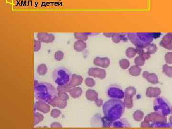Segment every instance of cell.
Returning <instances> with one entry per match:
<instances>
[{
	"instance_id": "1",
	"label": "cell",
	"mask_w": 172,
	"mask_h": 129,
	"mask_svg": "<svg viewBox=\"0 0 172 129\" xmlns=\"http://www.w3.org/2000/svg\"><path fill=\"white\" fill-rule=\"evenodd\" d=\"M125 108L124 103L120 100L113 99L105 102L102 109L104 116L114 122L122 117Z\"/></svg>"
},
{
	"instance_id": "2",
	"label": "cell",
	"mask_w": 172,
	"mask_h": 129,
	"mask_svg": "<svg viewBox=\"0 0 172 129\" xmlns=\"http://www.w3.org/2000/svg\"><path fill=\"white\" fill-rule=\"evenodd\" d=\"M57 90L50 83L34 81V96L37 100L48 102L58 96Z\"/></svg>"
},
{
	"instance_id": "3",
	"label": "cell",
	"mask_w": 172,
	"mask_h": 129,
	"mask_svg": "<svg viewBox=\"0 0 172 129\" xmlns=\"http://www.w3.org/2000/svg\"><path fill=\"white\" fill-rule=\"evenodd\" d=\"M52 78L58 86H66L71 81L72 75L66 68L58 67L53 71Z\"/></svg>"
},
{
	"instance_id": "4",
	"label": "cell",
	"mask_w": 172,
	"mask_h": 129,
	"mask_svg": "<svg viewBox=\"0 0 172 129\" xmlns=\"http://www.w3.org/2000/svg\"><path fill=\"white\" fill-rule=\"evenodd\" d=\"M83 81V79L81 76L77 75L76 74H73L71 81L69 84L66 86H60L57 87L58 92H69L72 88H74L76 86H80Z\"/></svg>"
},
{
	"instance_id": "5",
	"label": "cell",
	"mask_w": 172,
	"mask_h": 129,
	"mask_svg": "<svg viewBox=\"0 0 172 129\" xmlns=\"http://www.w3.org/2000/svg\"><path fill=\"white\" fill-rule=\"evenodd\" d=\"M136 89L134 87H128L124 91V97L123 103L125 107L130 109L134 106V97L136 94Z\"/></svg>"
},
{
	"instance_id": "6",
	"label": "cell",
	"mask_w": 172,
	"mask_h": 129,
	"mask_svg": "<svg viewBox=\"0 0 172 129\" xmlns=\"http://www.w3.org/2000/svg\"><path fill=\"white\" fill-rule=\"evenodd\" d=\"M144 120L150 124H161L167 123L166 116L157 111L152 112L146 116Z\"/></svg>"
},
{
	"instance_id": "7",
	"label": "cell",
	"mask_w": 172,
	"mask_h": 129,
	"mask_svg": "<svg viewBox=\"0 0 172 129\" xmlns=\"http://www.w3.org/2000/svg\"><path fill=\"white\" fill-rule=\"evenodd\" d=\"M154 109L155 111L160 112L165 116L171 113V109L168 104L162 98L155 100L154 102Z\"/></svg>"
},
{
	"instance_id": "8",
	"label": "cell",
	"mask_w": 172,
	"mask_h": 129,
	"mask_svg": "<svg viewBox=\"0 0 172 129\" xmlns=\"http://www.w3.org/2000/svg\"><path fill=\"white\" fill-rule=\"evenodd\" d=\"M108 95L112 99L122 100L124 97V92L116 87H110L107 91Z\"/></svg>"
},
{
	"instance_id": "9",
	"label": "cell",
	"mask_w": 172,
	"mask_h": 129,
	"mask_svg": "<svg viewBox=\"0 0 172 129\" xmlns=\"http://www.w3.org/2000/svg\"><path fill=\"white\" fill-rule=\"evenodd\" d=\"M87 74L90 76L101 79H104L106 76V72L105 70L98 67L90 68L87 71Z\"/></svg>"
},
{
	"instance_id": "10",
	"label": "cell",
	"mask_w": 172,
	"mask_h": 129,
	"mask_svg": "<svg viewBox=\"0 0 172 129\" xmlns=\"http://www.w3.org/2000/svg\"><path fill=\"white\" fill-rule=\"evenodd\" d=\"M160 45L167 50H172V33L166 34L160 41Z\"/></svg>"
},
{
	"instance_id": "11",
	"label": "cell",
	"mask_w": 172,
	"mask_h": 129,
	"mask_svg": "<svg viewBox=\"0 0 172 129\" xmlns=\"http://www.w3.org/2000/svg\"><path fill=\"white\" fill-rule=\"evenodd\" d=\"M36 110L43 113H48L50 111V107L49 104L46 103V102L43 100H38L36 103L34 105V111H36Z\"/></svg>"
},
{
	"instance_id": "12",
	"label": "cell",
	"mask_w": 172,
	"mask_h": 129,
	"mask_svg": "<svg viewBox=\"0 0 172 129\" xmlns=\"http://www.w3.org/2000/svg\"><path fill=\"white\" fill-rule=\"evenodd\" d=\"M37 38L41 42L45 43H52L55 39V36L53 34L48 33H38Z\"/></svg>"
},
{
	"instance_id": "13",
	"label": "cell",
	"mask_w": 172,
	"mask_h": 129,
	"mask_svg": "<svg viewBox=\"0 0 172 129\" xmlns=\"http://www.w3.org/2000/svg\"><path fill=\"white\" fill-rule=\"evenodd\" d=\"M94 64L96 66L101 67L104 69L107 68L110 66V59L108 57H97L94 59L93 61Z\"/></svg>"
},
{
	"instance_id": "14",
	"label": "cell",
	"mask_w": 172,
	"mask_h": 129,
	"mask_svg": "<svg viewBox=\"0 0 172 129\" xmlns=\"http://www.w3.org/2000/svg\"><path fill=\"white\" fill-rule=\"evenodd\" d=\"M53 107H57L60 109H64L67 106V100H64L57 96L54 99L48 102Z\"/></svg>"
},
{
	"instance_id": "15",
	"label": "cell",
	"mask_w": 172,
	"mask_h": 129,
	"mask_svg": "<svg viewBox=\"0 0 172 129\" xmlns=\"http://www.w3.org/2000/svg\"><path fill=\"white\" fill-rule=\"evenodd\" d=\"M143 76L147 81L152 84H156L159 83V79L156 74L153 73H149L147 71H143Z\"/></svg>"
},
{
	"instance_id": "16",
	"label": "cell",
	"mask_w": 172,
	"mask_h": 129,
	"mask_svg": "<svg viewBox=\"0 0 172 129\" xmlns=\"http://www.w3.org/2000/svg\"><path fill=\"white\" fill-rule=\"evenodd\" d=\"M161 94V90L159 88L149 87L146 91V96L148 97L152 98L159 96Z\"/></svg>"
},
{
	"instance_id": "17",
	"label": "cell",
	"mask_w": 172,
	"mask_h": 129,
	"mask_svg": "<svg viewBox=\"0 0 172 129\" xmlns=\"http://www.w3.org/2000/svg\"><path fill=\"white\" fill-rule=\"evenodd\" d=\"M87 43L85 41L78 40L74 44V48L76 51L80 52L85 50L87 48Z\"/></svg>"
},
{
	"instance_id": "18",
	"label": "cell",
	"mask_w": 172,
	"mask_h": 129,
	"mask_svg": "<svg viewBox=\"0 0 172 129\" xmlns=\"http://www.w3.org/2000/svg\"><path fill=\"white\" fill-rule=\"evenodd\" d=\"M98 93L95 90H88L86 92V98L87 100L92 102H94L98 99Z\"/></svg>"
},
{
	"instance_id": "19",
	"label": "cell",
	"mask_w": 172,
	"mask_h": 129,
	"mask_svg": "<svg viewBox=\"0 0 172 129\" xmlns=\"http://www.w3.org/2000/svg\"><path fill=\"white\" fill-rule=\"evenodd\" d=\"M142 69L140 67L134 65L129 69V73L130 75L134 76H139L142 72Z\"/></svg>"
},
{
	"instance_id": "20",
	"label": "cell",
	"mask_w": 172,
	"mask_h": 129,
	"mask_svg": "<svg viewBox=\"0 0 172 129\" xmlns=\"http://www.w3.org/2000/svg\"><path fill=\"white\" fill-rule=\"evenodd\" d=\"M69 93L73 98H78L82 95V88L80 87H74L70 90Z\"/></svg>"
},
{
	"instance_id": "21",
	"label": "cell",
	"mask_w": 172,
	"mask_h": 129,
	"mask_svg": "<svg viewBox=\"0 0 172 129\" xmlns=\"http://www.w3.org/2000/svg\"><path fill=\"white\" fill-rule=\"evenodd\" d=\"M132 116L135 121H141L144 118V113L141 110H137L134 112Z\"/></svg>"
},
{
	"instance_id": "22",
	"label": "cell",
	"mask_w": 172,
	"mask_h": 129,
	"mask_svg": "<svg viewBox=\"0 0 172 129\" xmlns=\"http://www.w3.org/2000/svg\"><path fill=\"white\" fill-rule=\"evenodd\" d=\"M163 72L166 76L170 78H172V67L168 65V64H164L162 67Z\"/></svg>"
},
{
	"instance_id": "23",
	"label": "cell",
	"mask_w": 172,
	"mask_h": 129,
	"mask_svg": "<svg viewBox=\"0 0 172 129\" xmlns=\"http://www.w3.org/2000/svg\"><path fill=\"white\" fill-rule=\"evenodd\" d=\"M136 54V49L132 47L128 48L125 51V55L129 58H134Z\"/></svg>"
},
{
	"instance_id": "24",
	"label": "cell",
	"mask_w": 172,
	"mask_h": 129,
	"mask_svg": "<svg viewBox=\"0 0 172 129\" xmlns=\"http://www.w3.org/2000/svg\"><path fill=\"white\" fill-rule=\"evenodd\" d=\"M48 72V67L45 64H39L37 68V72L40 75H45Z\"/></svg>"
},
{
	"instance_id": "25",
	"label": "cell",
	"mask_w": 172,
	"mask_h": 129,
	"mask_svg": "<svg viewBox=\"0 0 172 129\" xmlns=\"http://www.w3.org/2000/svg\"><path fill=\"white\" fill-rule=\"evenodd\" d=\"M74 37L78 40L85 41L88 39V36L86 33H74Z\"/></svg>"
},
{
	"instance_id": "26",
	"label": "cell",
	"mask_w": 172,
	"mask_h": 129,
	"mask_svg": "<svg viewBox=\"0 0 172 129\" xmlns=\"http://www.w3.org/2000/svg\"><path fill=\"white\" fill-rule=\"evenodd\" d=\"M147 52L150 55L155 54L157 51L158 48L155 43H151L146 47Z\"/></svg>"
},
{
	"instance_id": "27",
	"label": "cell",
	"mask_w": 172,
	"mask_h": 129,
	"mask_svg": "<svg viewBox=\"0 0 172 129\" xmlns=\"http://www.w3.org/2000/svg\"><path fill=\"white\" fill-rule=\"evenodd\" d=\"M119 64L122 69H128L130 67V61L127 59H120L119 61Z\"/></svg>"
},
{
	"instance_id": "28",
	"label": "cell",
	"mask_w": 172,
	"mask_h": 129,
	"mask_svg": "<svg viewBox=\"0 0 172 129\" xmlns=\"http://www.w3.org/2000/svg\"><path fill=\"white\" fill-rule=\"evenodd\" d=\"M111 39L114 43H120V41L123 39V36L120 34H113V36H111Z\"/></svg>"
},
{
	"instance_id": "29",
	"label": "cell",
	"mask_w": 172,
	"mask_h": 129,
	"mask_svg": "<svg viewBox=\"0 0 172 129\" xmlns=\"http://www.w3.org/2000/svg\"><path fill=\"white\" fill-rule=\"evenodd\" d=\"M44 119V116L38 112L35 111L34 113V125H37V124L42 121Z\"/></svg>"
},
{
	"instance_id": "30",
	"label": "cell",
	"mask_w": 172,
	"mask_h": 129,
	"mask_svg": "<svg viewBox=\"0 0 172 129\" xmlns=\"http://www.w3.org/2000/svg\"><path fill=\"white\" fill-rule=\"evenodd\" d=\"M145 63V60H144L140 55H138L134 59V64L135 65L139 66V67H142L144 65Z\"/></svg>"
},
{
	"instance_id": "31",
	"label": "cell",
	"mask_w": 172,
	"mask_h": 129,
	"mask_svg": "<svg viewBox=\"0 0 172 129\" xmlns=\"http://www.w3.org/2000/svg\"><path fill=\"white\" fill-rule=\"evenodd\" d=\"M101 122L102 123V126L103 127H105V128H108L111 126L113 123V121H110L107 118H106L105 116L104 117L102 118H101Z\"/></svg>"
},
{
	"instance_id": "32",
	"label": "cell",
	"mask_w": 172,
	"mask_h": 129,
	"mask_svg": "<svg viewBox=\"0 0 172 129\" xmlns=\"http://www.w3.org/2000/svg\"><path fill=\"white\" fill-rule=\"evenodd\" d=\"M85 82L86 86L89 87V88H92L95 86L96 84L95 81H94V79L91 78H86Z\"/></svg>"
},
{
	"instance_id": "33",
	"label": "cell",
	"mask_w": 172,
	"mask_h": 129,
	"mask_svg": "<svg viewBox=\"0 0 172 129\" xmlns=\"http://www.w3.org/2000/svg\"><path fill=\"white\" fill-rule=\"evenodd\" d=\"M164 59L167 64H172V52L166 53Z\"/></svg>"
},
{
	"instance_id": "34",
	"label": "cell",
	"mask_w": 172,
	"mask_h": 129,
	"mask_svg": "<svg viewBox=\"0 0 172 129\" xmlns=\"http://www.w3.org/2000/svg\"><path fill=\"white\" fill-rule=\"evenodd\" d=\"M64 57V54L61 51H57L55 54V58L56 60L58 61H61L62 59H63Z\"/></svg>"
},
{
	"instance_id": "35",
	"label": "cell",
	"mask_w": 172,
	"mask_h": 129,
	"mask_svg": "<svg viewBox=\"0 0 172 129\" xmlns=\"http://www.w3.org/2000/svg\"><path fill=\"white\" fill-rule=\"evenodd\" d=\"M60 114H61L60 111L59 109H52L50 113L51 116L53 118H57L59 117Z\"/></svg>"
},
{
	"instance_id": "36",
	"label": "cell",
	"mask_w": 172,
	"mask_h": 129,
	"mask_svg": "<svg viewBox=\"0 0 172 129\" xmlns=\"http://www.w3.org/2000/svg\"><path fill=\"white\" fill-rule=\"evenodd\" d=\"M41 41L39 40H34V51L38 52L39 51L41 47Z\"/></svg>"
},
{
	"instance_id": "37",
	"label": "cell",
	"mask_w": 172,
	"mask_h": 129,
	"mask_svg": "<svg viewBox=\"0 0 172 129\" xmlns=\"http://www.w3.org/2000/svg\"><path fill=\"white\" fill-rule=\"evenodd\" d=\"M58 96L64 100H68L69 99V96L66 92H58Z\"/></svg>"
},
{
	"instance_id": "38",
	"label": "cell",
	"mask_w": 172,
	"mask_h": 129,
	"mask_svg": "<svg viewBox=\"0 0 172 129\" xmlns=\"http://www.w3.org/2000/svg\"><path fill=\"white\" fill-rule=\"evenodd\" d=\"M141 127L142 128H151V124L144 120V121L141 124Z\"/></svg>"
},
{
	"instance_id": "39",
	"label": "cell",
	"mask_w": 172,
	"mask_h": 129,
	"mask_svg": "<svg viewBox=\"0 0 172 129\" xmlns=\"http://www.w3.org/2000/svg\"><path fill=\"white\" fill-rule=\"evenodd\" d=\"M113 127L115 128H120V127H123L124 125V124L122 123V122H120V121H115L113 123Z\"/></svg>"
},
{
	"instance_id": "40",
	"label": "cell",
	"mask_w": 172,
	"mask_h": 129,
	"mask_svg": "<svg viewBox=\"0 0 172 129\" xmlns=\"http://www.w3.org/2000/svg\"><path fill=\"white\" fill-rule=\"evenodd\" d=\"M151 55L148 53L147 52H144V53H143L140 56L142 57L144 60H146L151 58Z\"/></svg>"
},
{
	"instance_id": "41",
	"label": "cell",
	"mask_w": 172,
	"mask_h": 129,
	"mask_svg": "<svg viewBox=\"0 0 172 129\" xmlns=\"http://www.w3.org/2000/svg\"><path fill=\"white\" fill-rule=\"evenodd\" d=\"M136 51L137 54L139 55H141L143 53H144V51L143 48L141 47H136Z\"/></svg>"
},
{
	"instance_id": "42",
	"label": "cell",
	"mask_w": 172,
	"mask_h": 129,
	"mask_svg": "<svg viewBox=\"0 0 172 129\" xmlns=\"http://www.w3.org/2000/svg\"><path fill=\"white\" fill-rule=\"evenodd\" d=\"M94 102L95 103L96 105L99 107H101L103 104V100H102L101 99H97Z\"/></svg>"
},
{
	"instance_id": "43",
	"label": "cell",
	"mask_w": 172,
	"mask_h": 129,
	"mask_svg": "<svg viewBox=\"0 0 172 129\" xmlns=\"http://www.w3.org/2000/svg\"><path fill=\"white\" fill-rule=\"evenodd\" d=\"M51 128H61L62 127V125L59 123H57V122H55V123H52L51 124Z\"/></svg>"
},
{
	"instance_id": "44",
	"label": "cell",
	"mask_w": 172,
	"mask_h": 129,
	"mask_svg": "<svg viewBox=\"0 0 172 129\" xmlns=\"http://www.w3.org/2000/svg\"><path fill=\"white\" fill-rule=\"evenodd\" d=\"M113 33H104L103 35L107 37H111L113 36Z\"/></svg>"
},
{
	"instance_id": "45",
	"label": "cell",
	"mask_w": 172,
	"mask_h": 129,
	"mask_svg": "<svg viewBox=\"0 0 172 129\" xmlns=\"http://www.w3.org/2000/svg\"><path fill=\"white\" fill-rule=\"evenodd\" d=\"M169 123L172 124V115H171L169 118Z\"/></svg>"
},
{
	"instance_id": "46",
	"label": "cell",
	"mask_w": 172,
	"mask_h": 129,
	"mask_svg": "<svg viewBox=\"0 0 172 129\" xmlns=\"http://www.w3.org/2000/svg\"><path fill=\"white\" fill-rule=\"evenodd\" d=\"M171 113H172V108H171Z\"/></svg>"
}]
</instances>
